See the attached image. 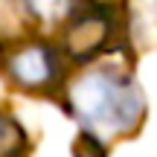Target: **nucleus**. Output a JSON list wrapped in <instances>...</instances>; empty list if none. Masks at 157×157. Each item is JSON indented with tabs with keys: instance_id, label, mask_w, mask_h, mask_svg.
<instances>
[{
	"instance_id": "obj_1",
	"label": "nucleus",
	"mask_w": 157,
	"mask_h": 157,
	"mask_svg": "<svg viewBox=\"0 0 157 157\" xmlns=\"http://www.w3.org/2000/svg\"><path fill=\"white\" fill-rule=\"evenodd\" d=\"M70 108L82 122L102 131H128L143 117V93L113 73L96 70L76 78L70 87Z\"/></svg>"
},
{
	"instance_id": "obj_2",
	"label": "nucleus",
	"mask_w": 157,
	"mask_h": 157,
	"mask_svg": "<svg viewBox=\"0 0 157 157\" xmlns=\"http://www.w3.org/2000/svg\"><path fill=\"white\" fill-rule=\"evenodd\" d=\"M9 76L21 87H44L56 76V58L47 47H21L9 58Z\"/></svg>"
},
{
	"instance_id": "obj_3",
	"label": "nucleus",
	"mask_w": 157,
	"mask_h": 157,
	"mask_svg": "<svg viewBox=\"0 0 157 157\" xmlns=\"http://www.w3.org/2000/svg\"><path fill=\"white\" fill-rule=\"evenodd\" d=\"M108 32V21L102 15H87V17H78L73 26L67 29V50L73 56H90V52H99V47L105 44Z\"/></svg>"
},
{
	"instance_id": "obj_4",
	"label": "nucleus",
	"mask_w": 157,
	"mask_h": 157,
	"mask_svg": "<svg viewBox=\"0 0 157 157\" xmlns=\"http://www.w3.org/2000/svg\"><path fill=\"white\" fill-rule=\"evenodd\" d=\"M23 148V131L17 122L0 117V157H17Z\"/></svg>"
},
{
	"instance_id": "obj_5",
	"label": "nucleus",
	"mask_w": 157,
	"mask_h": 157,
	"mask_svg": "<svg viewBox=\"0 0 157 157\" xmlns=\"http://www.w3.org/2000/svg\"><path fill=\"white\" fill-rule=\"evenodd\" d=\"M26 3L32 6V9L38 12L41 17H56L58 12H64L67 0H26Z\"/></svg>"
},
{
	"instance_id": "obj_6",
	"label": "nucleus",
	"mask_w": 157,
	"mask_h": 157,
	"mask_svg": "<svg viewBox=\"0 0 157 157\" xmlns=\"http://www.w3.org/2000/svg\"><path fill=\"white\" fill-rule=\"evenodd\" d=\"M76 157H105V151L99 148V143L90 140V137H82L76 146Z\"/></svg>"
},
{
	"instance_id": "obj_7",
	"label": "nucleus",
	"mask_w": 157,
	"mask_h": 157,
	"mask_svg": "<svg viewBox=\"0 0 157 157\" xmlns=\"http://www.w3.org/2000/svg\"><path fill=\"white\" fill-rule=\"evenodd\" d=\"M96 3H108V0H96Z\"/></svg>"
}]
</instances>
